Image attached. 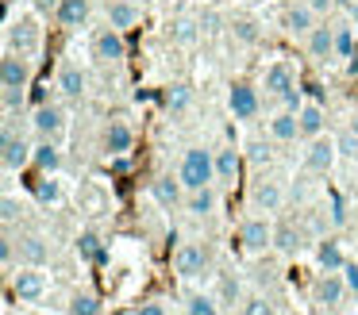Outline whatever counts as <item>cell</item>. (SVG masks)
I'll use <instances>...</instances> for the list:
<instances>
[{
  "instance_id": "cell-21",
  "label": "cell",
  "mask_w": 358,
  "mask_h": 315,
  "mask_svg": "<svg viewBox=\"0 0 358 315\" xmlns=\"http://www.w3.org/2000/svg\"><path fill=\"white\" fill-rule=\"evenodd\" d=\"M85 69L81 66H73V61H66L62 69H58V92L62 96H70V100H81L85 96Z\"/></svg>"
},
{
  "instance_id": "cell-20",
  "label": "cell",
  "mask_w": 358,
  "mask_h": 315,
  "mask_svg": "<svg viewBox=\"0 0 358 315\" xmlns=\"http://www.w3.org/2000/svg\"><path fill=\"white\" fill-rule=\"evenodd\" d=\"M304 38H308V58H312V61L335 58V27H327V23H316V27H312Z\"/></svg>"
},
{
  "instance_id": "cell-3",
  "label": "cell",
  "mask_w": 358,
  "mask_h": 315,
  "mask_svg": "<svg viewBox=\"0 0 358 315\" xmlns=\"http://www.w3.org/2000/svg\"><path fill=\"white\" fill-rule=\"evenodd\" d=\"M0 161H4V173H20L35 161V146L24 135H16L8 123H4V138H0Z\"/></svg>"
},
{
  "instance_id": "cell-17",
  "label": "cell",
  "mask_w": 358,
  "mask_h": 315,
  "mask_svg": "<svg viewBox=\"0 0 358 315\" xmlns=\"http://www.w3.org/2000/svg\"><path fill=\"white\" fill-rule=\"evenodd\" d=\"M135 146V131L127 127L124 119H112L108 127H104V150L112 154V158H124V154H131Z\"/></svg>"
},
{
  "instance_id": "cell-50",
  "label": "cell",
  "mask_w": 358,
  "mask_h": 315,
  "mask_svg": "<svg viewBox=\"0 0 358 315\" xmlns=\"http://www.w3.org/2000/svg\"><path fill=\"white\" fill-rule=\"evenodd\" d=\"M350 131H355V135H358V112L350 115Z\"/></svg>"
},
{
  "instance_id": "cell-18",
  "label": "cell",
  "mask_w": 358,
  "mask_h": 315,
  "mask_svg": "<svg viewBox=\"0 0 358 315\" xmlns=\"http://www.w3.org/2000/svg\"><path fill=\"white\" fill-rule=\"evenodd\" d=\"M301 246H304V235H301V227H296L293 219L273 223V250L285 254V258H296V254H301Z\"/></svg>"
},
{
  "instance_id": "cell-48",
  "label": "cell",
  "mask_w": 358,
  "mask_h": 315,
  "mask_svg": "<svg viewBox=\"0 0 358 315\" xmlns=\"http://www.w3.org/2000/svg\"><path fill=\"white\" fill-rule=\"evenodd\" d=\"M58 4H62V0H35V8H39V12H58Z\"/></svg>"
},
{
  "instance_id": "cell-44",
  "label": "cell",
  "mask_w": 358,
  "mask_h": 315,
  "mask_svg": "<svg viewBox=\"0 0 358 315\" xmlns=\"http://www.w3.org/2000/svg\"><path fill=\"white\" fill-rule=\"evenodd\" d=\"M135 315H166V304L162 300H143V304L135 307Z\"/></svg>"
},
{
  "instance_id": "cell-36",
  "label": "cell",
  "mask_w": 358,
  "mask_h": 315,
  "mask_svg": "<svg viewBox=\"0 0 358 315\" xmlns=\"http://www.w3.org/2000/svg\"><path fill=\"white\" fill-rule=\"evenodd\" d=\"M35 196H39V204H58V200H62V184L47 173L39 184H35Z\"/></svg>"
},
{
  "instance_id": "cell-47",
  "label": "cell",
  "mask_w": 358,
  "mask_h": 315,
  "mask_svg": "<svg viewBox=\"0 0 358 315\" xmlns=\"http://www.w3.org/2000/svg\"><path fill=\"white\" fill-rule=\"evenodd\" d=\"M343 219H347V215H343V200L331 196V223H335V227H343Z\"/></svg>"
},
{
  "instance_id": "cell-28",
  "label": "cell",
  "mask_w": 358,
  "mask_h": 315,
  "mask_svg": "<svg viewBox=\"0 0 358 315\" xmlns=\"http://www.w3.org/2000/svg\"><path fill=\"white\" fill-rule=\"evenodd\" d=\"M296 119H301V138H320V135H324L327 115H324V108H320V104H304L301 112H296Z\"/></svg>"
},
{
  "instance_id": "cell-33",
  "label": "cell",
  "mask_w": 358,
  "mask_h": 315,
  "mask_svg": "<svg viewBox=\"0 0 358 315\" xmlns=\"http://www.w3.org/2000/svg\"><path fill=\"white\" fill-rule=\"evenodd\" d=\"M166 35H170V43H178V46H193L196 38H201V27H196L193 20H185V15H181V20L170 23V31H166Z\"/></svg>"
},
{
  "instance_id": "cell-12",
  "label": "cell",
  "mask_w": 358,
  "mask_h": 315,
  "mask_svg": "<svg viewBox=\"0 0 358 315\" xmlns=\"http://www.w3.org/2000/svg\"><path fill=\"white\" fill-rule=\"evenodd\" d=\"M335 154H339L335 138H327V135L308 138V150H304V166H308L312 173H327V169L335 166Z\"/></svg>"
},
{
  "instance_id": "cell-29",
  "label": "cell",
  "mask_w": 358,
  "mask_h": 315,
  "mask_svg": "<svg viewBox=\"0 0 358 315\" xmlns=\"http://www.w3.org/2000/svg\"><path fill=\"white\" fill-rule=\"evenodd\" d=\"M189 104H193V89H189L185 81H178V85H166V89H162V108H166V112L181 115Z\"/></svg>"
},
{
  "instance_id": "cell-37",
  "label": "cell",
  "mask_w": 358,
  "mask_h": 315,
  "mask_svg": "<svg viewBox=\"0 0 358 315\" xmlns=\"http://www.w3.org/2000/svg\"><path fill=\"white\" fill-rule=\"evenodd\" d=\"M243 315H278L270 296H247L243 300Z\"/></svg>"
},
{
  "instance_id": "cell-6",
  "label": "cell",
  "mask_w": 358,
  "mask_h": 315,
  "mask_svg": "<svg viewBox=\"0 0 358 315\" xmlns=\"http://www.w3.org/2000/svg\"><path fill=\"white\" fill-rule=\"evenodd\" d=\"M227 108H231L235 119H255V115L262 112V96H258L255 85L235 81L231 89H227Z\"/></svg>"
},
{
  "instance_id": "cell-14",
  "label": "cell",
  "mask_w": 358,
  "mask_h": 315,
  "mask_svg": "<svg viewBox=\"0 0 358 315\" xmlns=\"http://www.w3.org/2000/svg\"><path fill=\"white\" fill-rule=\"evenodd\" d=\"M243 177V154L235 150V146H220L216 150V181L227 184V189H235Z\"/></svg>"
},
{
  "instance_id": "cell-16",
  "label": "cell",
  "mask_w": 358,
  "mask_h": 315,
  "mask_svg": "<svg viewBox=\"0 0 358 315\" xmlns=\"http://www.w3.org/2000/svg\"><path fill=\"white\" fill-rule=\"evenodd\" d=\"M16 258L20 265H47L50 261V246L43 235H20L16 238Z\"/></svg>"
},
{
  "instance_id": "cell-51",
  "label": "cell",
  "mask_w": 358,
  "mask_h": 315,
  "mask_svg": "<svg viewBox=\"0 0 358 315\" xmlns=\"http://www.w3.org/2000/svg\"><path fill=\"white\" fill-rule=\"evenodd\" d=\"M355 54H358V43H355Z\"/></svg>"
},
{
  "instance_id": "cell-25",
  "label": "cell",
  "mask_w": 358,
  "mask_h": 315,
  "mask_svg": "<svg viewBox=\"0 0 358 315\" xmlns=\"http://www.w3.org/2000/svg\"><path fill=\"white\" fill-rule=\"evenodd\" d=\"M316 261L324 273H343V265H347V254H343V246L335 242V238H324V242L316 246Z\"/></svg>"
},
{
  "instance_id": "cell-4",
  "label": "cell",
  "mask_w": 358,
  "mask_h": 315,
  "mask_svg": "<svg viewBox=\"0 0 358 315\" xmlns=\"http://www.w3.org/2000/svg\"><path fill=\"white\" fill-rule=\"evenodd\" d=\"M173 273H178L181 281H196V277H204L208 273V246L181 242L178 250H173Z\"/></svg>"
},
{
  "instance_id": "cell-19",
  "label": "cell",
  "mask_w": 358,
  "mask_h": 315,
  "mask_svg": "<svg viewBox=\"0 0 358 315\" xmlns=\"http://www.w3.org/2000/svg\"><path fill=\"white\" fill-rule=\"evenodd\" d=\"M185 184H181V177H178V181H173V177H155V181H150V196H155L158 200V204H162V207H170V212H173V207H178V204H185Z\"/></svg>"
},
{
  "instance_id": "cell-49",
  "label": "cell",
  "mask_w": 358,
  "mask_h": 315,
  "mask_svg": "<svg viewBox=\"0 0 358 315\" xmlns=\"http://www.w3.org/2000/svg\"><path fill=\"white\" fill-rule=\"evenodd\" d=\"M308 4L316 8V12H327V8H335V4H339V0H308Z\"/></svg>"
},
{
  "instance_id": "cell-35",
  "label": "cell",
  "mask_w": 358,
  "mask_h": 315,
  "mask_svg": "<svg viewBox=\"0 0 358 315\" xmlns=\"http://www.w3.org/2000/svg\"><path fill=\"white\" fill-rule=\"evenodd\" d=\"M70 315H104V307L93 292H78V296L70 300Z\"/></svg>"
},
{
  "instance_id": "cell-10",
  "label": "cell",
  "mask_w": 358,
  "mask_h": 315,
  "mask_svg": "<svg viewBox=\"0 0 358 315\" xmlns=\"http://www.w3.org/2000/svg\"><path fill=\"white\" fill-rule=\"evenodd\" d=\"M262 89L270 92V96H285V92L296 89V69L289 66L285 58L270 61V66L262 69Z\"/></svg>"
},
{
  "instance_id": "cell-24",
  "label": "cell",
  "mask_w": 358,
  "mask_h": 315,
  "mask_svg": "<svg viewBox=\"0 0 358 315\" xmlns=\"http://www.w3.org/2000/svg\"><path fill=\"white\" fill-rule=\"evenodd\" d=\"M55 20L62 23L66 31L85 27V23H89V0H62V4H58V12H55Z\"/></svg>"
},
{
  "instance_id": "cell-40",
  "label": "cell",
  "mask_w": 358,
  "mask_h": 315,
  "mask_svg": "<svg viewBox=\"0 0 358 315\" xmlns=\"http://www.w3.org/2000/svg\"><path fill=\"white\" fill-rule=\"evenodd\" d=\"M0 100H4V115H16L27 100V89H0Z\"/></svg>"
},
{
  "instance_id": "cell-32",
  "label": "cell",
  "mask_w": 358,
  "mask_h": 315,
  "mask_svg": "<svg viewBox=\"0 0 358 315\" xmlns=\"http://www.w3.org/2000/svg\"><path fill=\"white\" fill-rule=\"evenodd\" d=\"M185 315H220V300L212 296V292H189Z\"/></svg>"
},
{
  "instance_id": "cell-5",
  "label": "cell",
  "mask_w": 358,
  "mask_h": 315,
  "mask_svg": "<svg viewBox=\"0 0 358 315\" xmlns=\"http://www.w3.org/2000/svg\"><path fill=\"white\" fill-rule=\"evenodd\" d=\"M239 246L247 254H266L273 246V223H266V215H250V219H243Z\"/></svg>"
},
{
  "instance_id": "cell-27",
  "label": "cell",
  "mask_w": 358,
  "mask_h": 315,
  "mask_svg": "<svg viewBox=\"0 0 358 315\" xmlns=\"http://www.w3.org/2000/svg\"><path fill=\"white\" fill-rule=\"evenodd\" d=\"M216 192H212V184L208 189H193V192H185V212L189 215H196V219H204V215H212L216 212Z\"/></svg>"
},
{
  "instance_id": "cell-13",
  "label": "cell",
  "mask_w": 358,
  "mask_h": 315,
  "mask_svg": "<svg viewBox=\"0 0 358 315\" xmlns=\"http://www.w3.org/2000/svg\"><path fill=\"white\" fill-rule=\"evenodd\" d=\"M93 54H96L101 61H124V58H127L124 31H116V27L96 31V38H93Z\"/></svg>"
},
{
  "instance_id": "cell-30",
  "label": "cell",
  "mask_w": 358,
  "mask_h": 315,
  "mask_svg": "<svg viewBox=\"0 0 358 315\" xmlns=\"http://www.w3.org/2000/svg\"><path fill=\"white\" fill-rule=\"evenodd\" d=\"M78 254H81V261H89V265H101V261L108 258L101 235H93V230H85V235L78 238Z\"/></svg>"
},
{
  "instance_id": "cell-11",
  "label": "cell",
  "mask_w": 358,
  "mask_h": 315,
  "mask_svg": "<svg viewBox=\"0 0 358 315\" xmlns=\"http://www.w3.org/2000/svg\"><path fill=\"white\" fill-rule=\"evenodd\" d=\"M250 207H255V212H266V215L281 212V207H285V189H281L278 181H255L250 184Z\"/></svg>"
},
{
  "instance_id": "cell-8",
  "label": "cell",
  "mask_w": 358,
  "mask_h": 315,
  "mask_svg": "<svg viewBox=\"0 0 358 315\" xmlns=\"http://www.w3.org/2000/svg\"><path fill=\"white\" fill-rule=\"evenodd\" d=\"M27 85H31L27 58L16 50H4V58H0V89H27Z\"/></svg>"
},
{
  "instance_id": "cell-39",
  "label": "cell",
  "mask_w": 358,
  "mask_h": 315,
  "mask_svg": "<svg viewBox=\"0 0 358 315\" xmlns=\"http://www.w3.org/2000/svg\"><path fill=\"white\" fill-rule=\"evenodd\" d=\"M20 215H24V204H20L12 192H4V200H0V219H4V227H12Z\"/></svg>"
},
{
  "instance_id": "cell-42",
  "label": "cell",
  "mask_w": 358,
  "mask_h": 315,
  "mask_svg": "<svg viewBox=\"0 0 358 315\" xmlns=\"http://www.w3.org/2000/svg\"><path fill=\"white\" fill-rule=\"evenodd\" d=\"M231 35L235 38H239V43H258V27H255V23H250V20H239V23H231Z\"/></svg>"
},
{
  "instance_id": "cell-15",
  "label": "cell",
  "mask_w": 358,
  "mask_h": 315,
  "mask_svg": "<svg viewBox=\"0 0 358 315\" xmlns=\"http://www.w3.org/2000/svg\"><path fill=\"white\" fill-rule=\"evenodd\" d=\"M281 27H285L289 35H308V31L316 27V8H312L308 0H301V4H289L285 12H281Z\"/></svg>"
},
{
  "instance_id": "cell-26",
  "label": "cell",
  "mask_w": 358,
  "mask_h": 315,
  "mask_svg": "<svg viewBox=\"0 0 358 315\" xmlns=\"http://www.w3.org/2000/svg\"><path fill=\"white\" fill-rule=\"evenodd\" d=\"M139 23V8L131 4V0H108V27L116 31H127Z\"/></svg>"
},
{
  "instance_id": "cell-38",
  "label": "cell",
  "mask_w": 358,
  "mask_h": 315,
  "mask_svg": "<svg viewBox=\"0 0 358 315\" xmlns=\"http://www.w3.org/2000/svg\"><path fill=\"white\" fill-rule=\"evenodd\" d=\"M355 31L350 27H335V58H350L355 54Z\"/></svg>"
},
{
  "instance_id": "cell-23",
  "label": "cell",
  "mask_w": 358,
  "mask_h": 315,
  "mask_svg": "<svg viewBox=\"0 0 358 315\" xmlns=\"http://www.w3.org/2000/svg\"><path fill=\"white\" fill-rule=\"evenodd\" d=\"M270 138L273 142H296L301 138V119H296V112H278L270 115Z\"/></svg>"
},
{
  "instance_id": "cell-41",
  "label": "cell",
  "mask_w": 358,
  "mask_h": 315,
  "mask_svg": "<svg viewBox=\"0 0 358 315\" xmlns=\"http://www.w3.org/2000/svg\"><path fill=\"white\" fill-rule=\"evenodd\" d=\"M335 146H339V154H343V158H358V135H355V131H343V135L339 138H335Z\"/></svg>"
},
{
  "instance_id": "cell-22",
  "label": "cell",
  "mask_w": 358,
  "mask_h": 315,
  "mask_svg": "<svg viewBox=\"0 0 358 315\" xmlns=\"http://www.w3.org/2000/svg\"><path fill=\"white\" fill-rule=\"evenodd\" d=\"M31 123H35V131H39L43 138H55L58 131L66 127V112H62V108H55V104H39Z\"/></svg>"
},
{
  "instance_id": "cell-1",
  "label": "cell",
  "mask_w": 358,
  "mask_h": 315,
  "mask_svg": "<svg viewBox=\"0 0 358 315\" xmlns=\"http://www.w3.org/2000/svg\"><path fill=\"white\" fill-rule=\"evenodd\" d=\"M181 184H185L189 192L193 189H208L212 181H216V150H204V146H189L185 154H181V169H178Z\"/></svg>"
},
{
  "instance_id": "cell-9",
  "label": "cell",
  "mask_w": 358,
  "mask_h": 315,
  "mask_svg": "<svg viewBox=\"0 0 358 315\" xmlns=\"http://www.w3.org/2000/svg\"><path fill=\"white\" fill-rule=\"evenodd\" d=\"M43 46V35L39 27H35V20H8V50L16 54H35Z\"/></svg>"
},
{
  "instance_id": "cell-46",
  "label": "cell",
  "mask_w": 358,
  "mask_h": 315,
  "mask_svg": "<svg viewBox=\"0 0 358 315\" xmlns=\"http://www.w3.org/2000/svg\"><path fill=\"white\" fill-rule=\"evenodd\" d=\"M220 296H224V300H239V281H231V277H227L224 288H220Z\"/></svg>"
},
{
  "instance_id": "cell-31",
  "label": "cell",
  "mask_w": 358,
  "mask_h": 315,
  "mask_svg": "<svg viewBox=\"0 0 358 315\" xmlns=\"http://www.w3.org/2000/svg\"><path fill=\"white\" fill-rule=\"evenodd\" d=\"M35 166H39L43 173H58V166H62V150H58L50 138H43V142L35 146Z\"/></svg>"
},
{
  "instance_id": "cell-2",
  "label": "cell",
  "mask_w": 358,
  "mask_h": 315,
  "mask_svg": "<svg viewBox=\"0 0 358 315\" xmlns=\"http://www.w3.org/2000/svg\"><path fill=\"white\" fill-rule=\"evenodd\" d=\"M8 284H12V296H16L20 304H39V300L47 296V288H50L43 265H20L16 273L8 277Z\"/></svg>"
},
{
  "instance_id": "cell-45",
  "label": "cell",
  "mask_w": 358,
  "mask_h": 315,
  "mask_svg": "<svg viewBox=\"0 0 358 315\" xmlns=\"http://www.w3.org/2000/svg\"><path fill=\"white\" fill-rule=\"evenodd\" d=\"M343 281H347L350 292H358V265H355V261H347V265H343Z\"/></svg>"
},
{
  "instance_id": "cell-43",
  "label": "cell",
  "mask_w": 358,
  "mask_h": 315,
  "mask_svg": "<svg viewBox=\"0 0 358 315\" xmlns=\"http://www.w3.org/2000/svg\"><path fill=\"white\" fill-rule=\"evenodd\" d=\"M247 161H255V166H262V161H270V146H266L262 138H255V142H247Z\"/></svg>"
},
{
  "instance_id": "cell-34",
  "label": "cell",
  "mask_w": 358,
  "mask_h": 315,
  "mask_svg": "<svg viewBox=\"0 0 358 315\" xmlns=\"http://www.w3.org/2000/svg\"><path fill=\"white\" fill-rule=\"evenodd\" d=\"M81 212H104L108 207V196H104V189H96V184H81Z\"/></svg>"
},
{
  "instance_id": "cell-7",
  "label": "cell",
  "mask_w": 358,
  "mask_h": 315,
  "mask_svg": "<svg viewBox=\"0 0 358 315\" xmlns=\"http://www.w3.org/2000/svg\"><path fill=\"white\" fill-rule=\"evenodd\" d=\"M347 281H343V273H320L316 281H312V304L320 307H339L343 296H347Z\"/></svg>"
}]
</instances>
